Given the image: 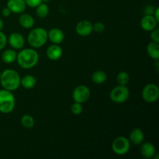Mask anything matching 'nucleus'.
Masks as SVG:
<instances>
[{
    "instance_id": "22",
    "label": "nucleus",
    "mask_w": 159,
    "mask_h": 159,
    "mask_svg": "<svg viewBox=\"0 0 159 159\" xmlns=\"http://www.w3.org/2000/svg\"><path fill=\"white\" fill-rule=\"evenodd\" d=\"M36 8V14L39 18H45L49 14V6L47 3L41 2Z\"/></svg>"
},
{
    "instance_id": "21",
    "label": "nucleus",
    "mask_w": 159,
    "mask_h": 159,
    "mask_svg": "<svg viewBox=\"0 0 159 159\" xmlns=\"http://www.w3.org/2000/svg\"><path fill=\"white\" fill-rule=\"evenodd\" d=\"M147 52L150 57L155 61L159 59V43L155 42H151L147 47Z\"/></svg>"
},
{
    "instance_id": "29",
    "label": "nucleus",
    "mask_w": 159,
    "mask_h": 159,
    "mask_svg": "<svg viewBox=\"0 0 159 159\" xmlns=\"http://www.w3.org/2000/svg\"><path fill=\"white\" fill-rule=\"evenodd\" d=\"M26 6L31 8H35L38 6L40 3L42 2V0H24Z\"/></svg>"
},
{
    "instance_id": "6",
    "label": "nucleus",
    "mask_w": 159,
    "mask_h": 159,
    "mask_svg": "<svg viewBox=\"0 0 159 159\" xmlns=\"http://www.w3.org/2000/svg\"><path fill=\"white\" fill-rule=\"evenodd\" d=\"M130 149V142L125 137L120 136L113 140L112 143V150L117 155H125Z\"/></svg>"
},
{
    "instance_id": "20",
    "label": "nucleus",
    "mask_w": 159,
    "mask_h": 159,
    "mask_svg": "<svg viewBox=\"0 0 159 159\" xmlns=\"http://www.w3.org/2000/svg\"><path fill=\"white\" fill-rule=\"evenodd\" d=\"M91 79L93 83L101 85L107 80V74L102 70H97L93 73Z\"/></svg>"
},
{
    "instance_id": "31",
    "label": "nucleus",
    "mask_w": 159,
    "mask_h": 159,
    "mask_svg": "<svg viewBox=\"0 0 159 159\" xmlns=\"http://www.w3.org/2000/svg\"><path fill=\"white\" fill-rule=\"evenodd\" d=\"M11 13L12 12H11V11L9 10V9L8 7L3 8L2 10V15L4 17H9L11 15Z\"/></svg>"
},
{
    "instance_id": "30",
    "label": "nucleus",
    "mask_w": 159,
    "mask_h": 159,
    "mask_svg": "<svg viewBox=\"0 0 159 159\" xmlns=\"http://www.w3.org/2000/svg\"><path fill=\"white\" fill-rule=\"evenodd\" d=\"M155 8L152 6H147L144 9V15H153L155 12Z\"/></svg>"
},
{
    "instance_id": "14",
    "label": "nucleus",
    "mask_w": 159,
    "mask_h": 159,
    "mask_svg": "<svg viewBox=\"0 0 159 159\" xmlns=\"http://www.w3.org/2000/svg\"><path fill=\"white\" fill-rule=\"evenodd\" d=\"M47 57L51 61H57L61 57L63 54V50L59 46V44H53L50 45L46 51Z\"/></svg>"
},
{
    "instance_id": "17",
    "label": "nucleus",
    "mask_w": 159,
    "mask_h": 159,
    "mask_svg": "<svg viewBox=\"0 0 159 159\" xmlns=\"http://www.w3.org/2000/svg\"><path fill=\"white\" fill-rule=\"evenodd\" d=\"M19 23L22 27L25 29H31L34 26V18L28 13H21L19 17Z\"/></svg>"
},
{
    "instance_id": "10",
    "label": "nucleus",
    "mask_w": 159,
    "mask_h": 159,
    "mask_svg": "<svg viewBox=\"0 0 159 159\" xmlns=\"http://www.w3.org/2000/svg\"><path fill=\"white\" fill-rule=\"evenodd\" d=\"M7 43L14 50H20L25 44V39L21 34L17 32L12 33L7 38Z\"/></svg>"
},
{
    "instance_id": "26",
    "label": "nucleus",
    "mask_w": 159,
    "mask_h": 159,
    "mask_svg": "<svg viewBox=\"0 0 159 159\" xmlns=\"http://www.w3.org/2000/svg\"><path fill=\"white\" fill-rule=\"evenodd\" d=\"M150 38L152 42L159 43V30L158 28H155V30L151 31Z\"/></svg>"
},
{
    "instance_id": "33",
    "label": "nucleus",
    "mask_w": 159,
    "mask_h": 159,
    "mask_svg": "<svg viewBox=\"0 0 159 159\" xmlns=\"http://www.w3.org/2000/svg\"><path fill=\"white\" fill-rule=\"evenodd\" d=\"M3 27H4V23H3L2 20L0 18V31H2V30L3 29Z\"/></svg>"
},
{
    "instance_id": "34",
    "label": "nucleus",
    "mask_w": 159,
    "mask_h": 159,
    "mask_svg": "<svg viewBox=\"0 0 159 159\" xmlns=\"http://www.w3.org/2000/svg\"><path fill=\"white\" fill-rule=\"evenodd\" d=\"M51 1V0H42V2H45V3H48L49 2Z\"/></svg>"
},
{
    "instance_id": "28",
    "label": "nucleus",
    "mask_w": 159,
    "mask_h": 159,
    "mask_svg": "<svg viewBox=\"0 0 159 159\" xmlns=\"http://www.w3.org/2000/svg\"><path fill=\"white\" fill-rule=\"evenodd\" d=\"M6 43H7V37L4 33L0 31V51H2L6 47Z\"/></svg>"
},
{
    "instance_id": "13",
    "label": "nucleus",
    "mask_w": 159,
    "mask_h": 159,
    "mask_svg": "<svg viewBox=\"0 0 159 159\" xmlns=\"http://www.w3.org/2000/svg\"><path fill=\"white\" fill-rule=\"evenodd\" d=\"M48 38L54 44H60L65 40V34L59 28H52L48 32Z\"/></svg>"
},
{
    "instance_id": "15",
    "label": "nucleus",
    "mask_w": 159,
    "mask_h": 159,
    "mask_svg": "<svg viewBox=\"0 0 159 159\" xmlns=\"http://www.w3.org/2000/svg\"><path fill=\"white\" fill-rule=\"evenodd\" d=\"M129 141L135 145H139L142 144L144 141V134L143 130L138 127L134 128L129 135Z\"/></svg>"
},
{
    "instance_id": "27",
    "label": "nucleus",
    "mask_w": 159,
    "mask_h": 159,
    "mask_svg": "<svg viewBox=\"0 0 159 159\" xmlns=\"http://www.w3.org/2000/svg\"><path fill=\"white\" fill-rule=\"evenodd\" d=\"M93 31L96 33H102L105 30V25L101 22H97L95 24H93Z\"/></svg>"
},
{
    "instance_id": "8",
    "label": "nucleus",
    "mask_w": 159,
    "mask_h": 159,
    "mask_svg": "<svg viewBox=\"0 0 159 159\" xmlns=\"http://www.w3.org/2000/svg\"><path fill=\"white\" fill-rule=\"evenodd\" d=\"M91 96V92L89 88L85 85H78L72 92V99L75 102L79 103H84Z\"/></svg>"
},
{
    "instance_id": "4",
    "label": "nucleus",
    "mask_w": 159,
    "mask_h": 159,
    "mask_svg": "<svg viewBox=\"0 0 159 159\" xmlns=\"http://www.w3.org/2000/svg\"><path fill=\"white\" fill-rule=\"evenodd\" d=\"M16 107V99L11 91L0 89V113H9Z\"/></svg>"
},
{
    "instance_id": "16",
    "label": "nucleus",
    "mask_w": 159,
    "mask_h": 159,
    "mask_svg": "<svg viewBox=\"0 0 159 159\" xmlns=\"http://www.w3.org/2000/svg\"><path fill=\"white\" fill-rule=\"evenodd\" d=\"M141 155L145 158H152L155 157L156 154V149H155V145L151 142H144L141 144Z\"/></svg>"
},
{
    "instance_id": "18",
    "label": "nucleus",
    "mask_w": 159,
    "mask_h": 159,
    "mask_svg": "<svg viewBox=\"0 0 159 159\" xmlns=\"http://www.w3.org/2000/svg\"><path fill=\"white\" fill-rule=\"evenodd\" d=\"M37 85V79L32 75H26L21 78L20 80V85L26 89H34Z\"/></svg>"
},
{
    "instance_id": "1",
    "label": "nucleus",
    "mask_w": 159,
    "mask_h": 159,
    "mask_svg": "<svg viewBox=\"0 0 159 159\" xmlns=\"http://www.w3.org/2000/svg\"><path fill=\"white\" fill-rule=\"evenodd\" d=\"M39 54L34 48H25L17 53L16 61L23 69H31L37 65Z\"/></svg>"
},
{
    "instance_id": "9",
    "label": "nucleus",
    "mask_w": 159,
    "mask_h": 159,
    "mask_svg": "<svg viewBox=\"0 0 159 159\" xmlns=\"http://www.w3.org/2000/svg\"><path fill=\"white\" fill-rule=\"evenodd\" d=\"M93 23L89 20H81L75 26V32L81 37H88L93 33Z\"/></svg>"
},
{
    "instance_id": "19",
    "label": "nucleus",
    "mask_w": 159,
    "mask_h": 159,
    "mask_svg": "<svg viewBox=\"0 0 159 159\" xmlns=\"http://www.w3.org/2000/svg\"><path fill=\"white\" fill-rule=\"evenodd\" d=\"M17 53L14 49H7L2 54V60L6 64H12L16 61Z\"/></svg>"
},
{
    "instance_id": "25",
    "label": "nucleus",
    "mask_w": 159,
    "mask_h": 159,
    "mask_svg": "<svg viewBox=\"0 0 159 159\" xmlns=\"http://www.w3.org/2000/svg\"><path fill=\"white\" fill-rule=\"evenodd\" d=\"M71 111L74 115H80L83 111V107L82 103L75 102L71 107Z\"/></svg>"
},
{
    "instance_id": "3",
    "label": "nucleus",
    "mask_w": 159,
    "mask_h": 159,
    "mask_svg": "<svg viewBox=\"0 0 159 159\" xmlns=\"http://www.w3.org/2000/svg\"><path fill=\"white\" fill-rule=\"evenodd\" d=\"M48 31L42 27H37L30 32L27 41L33 48H40L48 41Z\"/></svg>"
},
{
    "instance_id": "32",
    "label": "nucleus",
    "mask_w": 159,
    "mask_h": 159,
    "mask_svg": "<svg viewBox=\"0 0 159 159\" xmlns=\"http://www.w3.org/2000/svg\"><path fill=\"white\" fill-rule=\"evenodd\" d=\"M158 12H159V8L157 7L156 9H155V12H154L153 16H155V18L156 19L157 21H158V22H159V14H158Z\"/></svg>"
},
{
    "instance_id": "35",
    "label": "nucleus",
    "mask_w": 159,
    "mask_h": 159,
    "mask_svg": "<svg viewBox=\"0 0 159 159\" xmlns=\"http://www.w3.org/2000/svg\"><path fill=\"white\" fill-rule=\"evenodd\" d=\"M0 77H1V72H0Z\"/></svg>"
},
{
    "instance_id": "5",
    "label": "nucleus",
    "mask_w": 159,
    "mask_h": 159,
    "mask_svg": "<svg viewBox=\"0 0 159 159\" xmlns=\"http://www.w3.org/2000/svg\"><path fill=\"white\" fill-rule=\"evenodd\" d=\"M129 97H130V90L127 85H116L110 93V98L112 102L117 104L124 103L127 101Z\"/></svg>"
},
{
    "instance_id": "12",
    "label": "nucleus",
    "mask_w": 159,
    "mask_h": 159,
    "mask_svg": "<svg viewBox=\"0 0 159 159\" xmlns=\"http://www.w3.org/2000/svg\"><path fill=\"white\" fill-rule=\"evenodd\" d=\"M26 4L24 0H8L6 7L9 9L11 12L16 14H21L25 11Z\"/></svg>"
},
{
    "instance_id": "23",
    "label": "nucleus",
    "mask_w": 159,
    "mask_h": 159,
    "mask_svg": "<svg viewBox=\"0 0 159 159\" xmlns=\"http://www.w3.org/2000/svg\"><path fill=\"white\" fill-rule=\"evenodd\" d=\"M20 123L22 126L26 129H31L35 125V120L34 117L29 114H25L20 119Z\"/></svg>"
},
{
    "instance_id": "11",
    "label": "nucleus",
    "mask_w": 159,
    "mask_h": 159,
    "mask_svg": "<svg viewBox=\"0 0 159 159\" xmlns=\"http://www.w3.org/2000/svg\"><path fill=\"white\" fill-rule=\"evenodd\" d=\"M158 22L155 18L153 15H144L141 20V27L147 32H151L152 30L157 28Z\"/></svg>"
},
{
    "instance_id": "2",
    "label": "nucleus",
    "mask_w": 159,
    "mask_h": 159,
    "mask_svg": "<svg viewBox=\"0 0 159 159\" xmlns=\"http://www.w3.org/2000/svg\"><path fill=\"white\" fill-rule=\"evenodd\" d=\"M21 77L13 69H6L1 72L0 83L4 89L15 91L20 86Z\"/></svg>"
},
{
    "instance_id": "7",
    "label": "nucleus",
    "mask_w": 159,
    "mask_h": 159,
    "mask_svg": "<svg viewBox=\"0 0 159 159\" xmlns=\"http://www.w3.org/2000/svg\"><path fill=\"white\" fill-rule=\"evenodd\" d=\"M143 99L148 103L156 102L159 98V88L155 83L147 84L141 93Z\"/></svg>"
},
{
    "instance_id": "24",
    "label": "nucleus",
    "mask_w": 159,
    "mask_h": 159,
    "mask_svg": "<svg viewBox=\"0 0 159 159\" xmlns=\"http://www.w3.org/2000/svg\"><path fill=\"white\" fill-rule=\"evenodd\" d=\"M130 82V75L128 73L123 71L118 73L116 76V82L118 85H127Z\"/></svg>"
}]
</instances>
